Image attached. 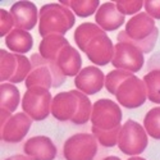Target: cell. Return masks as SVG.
<instances>
[{"label":"cell","instance_id":"obj_27","mask_svg":"<svg viewBox=\"0 0 160 160\" xmlns=\"http://www.w3.org/2000/svg\"><path fill=\"white\" fill-rule=\"evenodd\" d=\"M131 76H133L131 72L123 71V69H114L110 71L108 74H106L105 78V87L110 94L115 95V92L118 90V87L122 85L123 81H126L127 78H129Z\"/></svg>","mask_w":160,"mask_h":160},{"label":"cell","instance_id":"obj_3","mask_svg":"<svg viewBox=\"0 0 160 160\" xmlns=\"http://www.w3.org/2000/svg\"><path fill=\"white\" fill-rule=\"evenodd\" d=\"M30 60L32 71L24 81L27 90L36 86L49 90L50 87H60L65 82V76L62 73L55 62L46 60L40 54H32Z\"/></svg>","mask_w":160,"mask_h":160},{"label":"cell","instance_id":"obj_5","mask_svg":"<svg viewBox=\"0 0 160 160\" xmlns=\"http://www.w3.org/2000/svg\"><path fill=\"white\" fill-rule=\"evenodd\" d=\"M52 98L48 88L32 87L24 92L22 99V109L33 121H44L51 113Z\"/></svg>","mask_w":160,"mask_h":160},{"label":"cell","instance_id":"obj_4","mask_svg":"<svg viewBox=\"0 0 160 160\" xmlns=\"http://www.w3.org/2000/svg\"><path fill=\"white\" fill-rule=\"evenodd\" d=\"M148 132L140 123L128 119L122 126L118 137V148L123 154L137 156L142 154L149 143Z\"/></svg>","mask_w":160,"mask_h":160},{"label":"cell","instance_id":"obj_26","mask_svg":"<svg viewBox=\"0 0 160 160\" xmlns=\"http://www.w3.org/2000/svg\"><path fill=\"white\" fill-rule=\"evenodd\" d=\"M77 95L79 98V108H78V113L77 115L72 119L73 124H85L88 122V119H91V114H92V105L90 99L87 98V95L82 94L81 91L77 90Z\"/></svg>","mask_w":160,"mask_h":160},{"label":"cell","instance_id":"obj_22","mask_svg":"<svg viewBox=\"0 0 160 160\" xmlns=\"http://www.w3.org/2000/svg\"><path fill=\"white\" fill-rule=\"evenodd\" d=\"M0 95H2V100H0V106L2 109L8 110L9 113H13L19 104V90L13 83H2L0 86Z\"/></svg>","mask_w":160,"mask_h":160},{"label":"cell","instance_id":"obj_35","mask_svg":"<svg viewBox=\"0 0 160 160\" xmlns=\"http://www.w3.org/2000/svg\"><path fill=\"white\" fill-rule=\"evenodd\" d=\"M104 160H121L118 156H108V158H105Z\"/></svg>","mask_w":160,"mask_h":160},{"label":"cell","instance_id":"obj_23","mask_svg":"<svg viewBox=\"0 0 160 160\" xmlns=\"http://www.w3.org/2000/svg\"><path fill=\"white\" fill-rule=\"evenodd\" d=\"M18 68V59L16 54L7 50H0V81L2 83L5 81H10L16 74Z\"/></svg>","mask_w":160,"mask_h":160},{"label":"cell","instance_id":"obj_36","mask_svg":"<svg viewBox=\"0 0 160 160\" xmlns=\"http://www.w3.org/2000/svg\"><path fill=\"white\" fill-rule=\"evenodd\" d=\"M128 160H146V159H143V158H140V156H131Z\"/></svg>","mask_w":160,"mask_h":160},{"label":"cell","instance_id":"obj_31","mask_svg":"<svg viewBox=\"0 0 160 160\" xmlns=\"http://www.w3.org/2000/svg\"><path fill=\"white\" fill-rule=\"evenodd\" d=\"M14 19H13L10 12L5 9H0V36H8L13 31Z\"/></svg>","mask_w":160,"mask_h":160},{"label":"cell","instance_id":"obj_20","mask_svg":"<svg viewBox=\"0 0 160 160\" xmlns=\"http://www.w3.org/2000/svg\"><path fill=\"white\" fill-rule=\"evenodd\" d=\"M105 33L104 30H101L96 23H92V22H86L79 24L78 27L74 31V42L77 44V46L81 49L82 51L86 50V46L88 45V42L91 41L92 38L98 35Z\"/></svg>","mask_w":160,"mask_h":160},{"label":"cell","instance_id":"obj_28","mask_svg":"<svg viewBox=\"0 0 160 160\" xmlns=\"http://www.w3.org/2000/svg\"><path fill=\"white\" fill-rule=\"evenodd\" d=\"M121 127H117L115 129L112 131H101L95 127H92V135L96 137V140L105 148H113V146L118 145V137L119 132H121Z\"/></svg>","mask_w":160,"mask_h":160},{"label":"cell","instance_id":"obj_10","mask_svg":"<svg viewBox=\"0 0 160 160\" xmlns=\"http://www.w3.org/2000/svg\"><path fill=\"white\" fill-rule=\"evenodd\" d=\"M78 108H79V98L77 95V90L59 92L52 99L51 114L58 121L72 122V119L78 113Z\"/></svg>","mask_w":160,"mask_h":160},{"label":"cell","instance_id":"obj_18","mask_svg":"<svg viewBox=\"0 0 160 160\" xmlns=\"http://www.w3.org/2000/svg\"><path fill=\"white\" fill-rule=\"evenodd\" d=\"M67 45H69V42L63 35H49L40 42L38 54L46 60L57 62L60 50Z\"/></svg>","mask_w":160,"mask_h":160},{"label":"cell","instance_id":"obj_15","mask_svg":"<svg viewBox=\"0 0 160 160\" xmlns=\"http://www.w3.org/2000/svg\"><path fill=\"white\" fill-rule=\"evenodd\" d=\"M10 14L14 19V27L23 31L32 30L36 23L40 13L37 8L31 2H17L12 5Z\"/></svg>","mask_w":160,"mask_h":160},{"label":"cell","instance_id":"obj_29","mask_svg":"<svg viewBox=\"0 0 160 160\" xmlns=\"http://www.w3.org/2000/svg\"><path fill=\"white\" fill-rule=\"evenodd\" d=\"M16 55H17V59H18V68H17L16 74L13 76V78L10 79V83H13V85L26 81V79H27V77H28V74H30L31 71H32L31 60H30L27 57L19 55V54H16Z\"/></svg>","mask_w":160,"mask_h":160},{"label":"cell","instance_id":"obj_30","mask_svg":"<svg viewBox=\"0 0 160 160\" xmlns=\"http://www.w3.org/2000/svg\"><path fill=\"white\" fill-rule=\"evenodd\" d=\"M143 5H145V2H142V0H118V2H115L117 9L123 16L138 14V12Z\"/></svg>","mask_w":160,"mask_h":160},{"label":"cell","instance_id":"obj_34","mask_svg":"<svg viewBox=\"0 0 160 160\" xmlns=\"http://www.w3.org/2000/svg\"><path fill=\"white\" fill-rule=\"evenodd\" d=\"M5 160H31V159L28 156H24V155H13V156H9Z\"/></svg>","mask_w":160,"mask_h":160},{"label":"cell","instance_id":"obj_19","mask_svg":"<svg viewBox=\"0 0 160 160\" xmlns=\"http://www.w3.org/2000/svg\"><path fill=\"white\" fill-rule=\"evenodd\" d=\"M5 45L10 51L14 54L23 55L26 52H28L32 49L33 45V38L28 31H23L14 28L7 37H5Z\"/></svg>","mask_w":160,"mask_h":160},{"label":"cell","instance_id":"obj_25","mask_svg":"<svg viewBox=\"0 0 160 160\" xmlns=\"http://www.w3.org/2000/svg\"><path fill=\"white\" fill-rule=\"evenodd\" d=\"M143 128L149 136L155 140H160V106L148 112L143 119Z\"/></svg>","mask_w":160,"mask_h":160},{"label":"cell","instance_id":"obj_13","mask_svg":"<svg viewBox=\"0 0 160 160\" xmlns=\"http://www.w3.org/2000/svg\"><path fill=\"white\" fill-rule=\"evenodd\" d=\"M31 124H32V119L24 112L12 115L5 127L2 128V140L13 143L21 142L23 137L28 133Z\"/></svg>","mask_w":160,"mask_h":160},{"label":"cell","instance_id":"obj_8","mask_svg":"<svg viewBox=\"0 0 160 160\" xmlns=\"http://www.w3.org/2000/svg\"><path fill=\"white\" fill-rule=\"evenodd\" d=\"M115 98L118 102L123 105L124 108L135 109L143 105L148 99V90L142 79L136 77L135 74L127 78L122 82L115 92Z\"/></svg>","mask_w":160,"mask_h":160},{"label":"cell","instance_id":"obj_33","mask_svg":"<svg viewBox=\"0 0 160 160\" xmlns=\"http://www.w3.org/2000/svg\"><path fill=\"white\" fill-rule=\"evenodd\" d=\"M0 115H2V118H0V126H2V128H4L5 124L8 123V121L12 118V113H9L8 110L2 109L0 110Z\"/></svg>","mask_w":160,"mask_h":160},{"label":"cell","instance_id":"obj_16","mask_svg":"<svg viewBox=\"0 0 160 160\" xmlns=\"http://www.w3.org/2000/svg\"><path fill=\"white\" fill-rule=\"evenodd\" d=\"M124 21V16L117 9L115 3H104L95 13V23L104 31H115Z\"/></svg>","mask_w":160,"mask_h":160},{"label":"cell","instance_id":"obj_24","mask_svg":"<svg viewBox=\"0 0 160 160\" xmlns=\"http://www.w3.org/2000/svg\"><path fill=\"white\" fill-rule=\"evenodd\" d=\"M143 82L148 90V99L154 104H160V69H154L145 74Z\"/></svg>","mask_w":160,"mask_h":160},{"label":"cell","instance_id":"obj_2","mask_svg":"<svg viewBox=\"0 0 160 160\" xmlns=\"http://www.w3.org/2000/svg\"><path fill=\"white\" fill-rule=\"evenodd\" d=\"M76 23L74 13L59 3L45 4L40 9L38 33L44 37L49 35H63Z\"/></svg>","mask_w":160,"mask_h":160},{"label":"cell","instance_id":"obj_1","mask_svg":"<svg viewBox=\"0 0 160 160\" xmlns=\"http://www.w3.org/2000/svg\"><path fill=\"white\" fill-rule=\"evenodd\" d=\"M158 36L159 30L154 18L145 12L133 16L126 23V28L118 33V42H129L149 54L156 44Z\"/></svg>","mask_w":160,"mask_h":160},{"label":"cell","instance_id":"obj_21","mask_svg":"<svg viewBox=\"0 0 160 160\" xmlns=\"http://www.w3.org/2000/svg\"><path fill=\"white\" fill-rule=\"evenodd\" d=\"M99 0H65V2H59V4L69 8L74 14H77L78 17H90L92 16L95 12H98L99 7Z\"/></svg>","mask_w":160,"mask_h":160},{"label":"cell","instance_id":"obj_12","mask_svg":"<svg viewBox=\"0 0 160 160\" xmlns=\"http://www.w3.org/2000/svg\"><path fill=\"white\" fill-rule=\"evenodd\" d=\"M105 76L101 69L95 65H88L78 73L74 78V85L78 91L85 95H95L104 87Z\"/></svg>","mask_w":160,"mask_h":160},{"label":"cell","instance_id":"obj_11","mask_svg":"<svg viewBox=\"0 0 160 160\" xmlns=\"http://www.w3.org/2000/svg\"><path fill=\"white\" fill-rule=\"evenodd\" d=\"M85 54L95 65H106L113 60L114 45L106 33L95 36L86 46Z\"/></svg>","mask_w":160,"mask_h":160},{"label":"cell","instance_id":"obj_17","mask_svg":"<svg viewBox=\"0 0 160 160\" xmlns=\"http://www.w3.org/2000/svg\"><path fill=\"white\" fill-rule=\"evenodd\" d=\"M55 63L64 76H69V77L76 76L77 77L78 73L82 71L81 69V67H82L81 55H79V52L71 45H67L60 50Z\"/></svg>","mask_w":160,"mask_h":160},{"label":"cell","instance_id":"obj_9","mask_svg":"<svg viewBox=\"0 0 160 160\" xmlns=\"http://www.w3.org/2000/svg\"><path fill=\"white\" fill-rule=\"evenodd\" d=\"M145 63L143 52L129 42H118L114 46L112 64L115 69H123L131 73L138 72Z\"/></svg>","mask_w":160,"mask_h":160},{"label":"cell","instance_id":"obj_32","mask_svg":"<svg viewBox=\"0 0 160 160\" xmlns=\"http://www.w3.org/2000/svg\"><path fill=\"white\" fill-rule=\"evenodd\" d=\"M145 10L146 13L154 19H160V2L154 0H146L145 2Z\"/></svg>","mask_w":160,"mask_h":160},{"label":"cell","instance_id":"obj_14","mask_svg":"<svg viewBox=\"0 0 160 160\" xmlns=\"http://www.w3.org/2000/svg\"><path fill=\"white\" fill-rule=\"evenodd\" d=\"M24 154L31 160H54L57 158V148L46 136H35L24 143Z\"/></svg>","mask_w":160,"mask_h":160},{"label":"cell","instance_id":"obj_7","mask_svg":"<svg viewBox=\"0 0 160 160\" xmlns=\"http://www.w3.org/2000/svg\"><path fill=\"white\" fill-rule=\"evenodd\" d=\"M122 110L119 105L109 99H100L92 106V127L101 131H112L121 127Z\"/></svg>","mask_w":160,"mask_h":160},{"label":"cell","instance_id":"obj_6","mask_svg":"<svg viewBox=\"0 0 160 160\" xmlns=\"http://www.w3.org/2000/svg\"><path fill=\"white\" fill-rule=\"evenodd\" d=\"M98 152V140L91 133H76L64 142L65 160H92Z\"/></svg>","mask_w":160,"mask_h":160}]
</instances>
